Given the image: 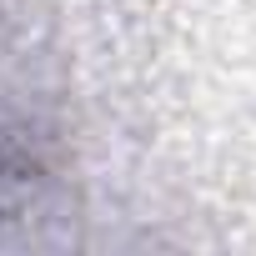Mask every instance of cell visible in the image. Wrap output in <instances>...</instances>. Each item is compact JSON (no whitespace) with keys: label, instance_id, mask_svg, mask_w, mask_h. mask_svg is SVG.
I'll return each mask as SVG.
<instances>
[{"label":"cell","instance_id":"1","mask_svg":"<svg viewBox=\"0 0 256 256\" xmlns=\"http://www.w3.org/2000/svg\"><path fill=\"white\" fill-rule=\"evenodd\" d=\"M56 216V196L40 166L0 151V246L40 241V221Z\"/></svg>","mask_w":256,"mask_h":256}]
</instances>
